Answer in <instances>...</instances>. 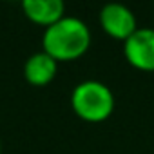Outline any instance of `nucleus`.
Returning a JSON list of instances; mask_svg holds the SVG:
<instances>
[{
    "label": "nucleus",
    "instance_id": "obj_1",
    "mask_svg": "<svg viewBox=\"0 0 154 154\" xmlns=\"http://www.w3.org/2000/svg\"><path fill=\"white\" fill-rule=\"evenodd\" d=\"M91 45V29L78 18L65 15L53 26L44 29L42 51L53 56L56 62H72L82 58Z\"/></svg>",
    "mask_w": 154,
    "mask_h": 154
},
{
    "label": "nucleus",
    "instance_id": "obj_2",
    "mask_svg": "<svg viewBox=\"0 0 154 154\" xmlns=\"http://www.w3.org/2000/svg\"><path fill=\"white\" fill-rule=\"evenodd\" d=\"M114 94L111 87L98 80H84L76 84L71 93V107L84 122L100 123L114 112Z\"/></svg>",
    "mask_w": 154,
    "mask_h": 154
},
{
    "label": "nucleus",
    "instance_id": "obj_3",
    "mask_svg": "<svg viewBox=\"0 0 154 154\" xmlns=\"http://www.w3.org/2000/svg\"><path fill=\"white\" fill-rule=\"evenodd\" d=\"M123 54L134 69L154 72V29L138 27L123 42Z\"/></svg>",
    "mask_w": 154,
    "mask_h": 154
},
{
    "label": "nucleus",
    "instance_id": "obj_4",
    "mask_svg": "<svg viewBox=\"0 0 154 154\" xmlns=\"http://www.w3.org/2000/svg\"><path fill=\"white\" fill-rule=\"evenodd\" d=\"M98 18H100V26H102L103 33L114 40L125 42L138 29L136 15L125 4H118V2L105 4L100 9Z\"/></svg>",
    "mask_w": 154,
    "mask_h": 154
},
{
    "label": "nucleus",
    "instance_id": "obj_5",
    "mask_svg": "<svg viewBox=\"0 0 154 154\" xmlns=\"http://www.w3.org/2000/svg\"><path fill=\"white\" fill-rule=\"evenodd\" d=\"M58 71V62L45 51L33 53L24 63V78L29 85L44 87L51 84Z\"/></svg>",
    "mask_w": 154,
    "mask_h": 154
},
{
    "label": "nucleus",
    "instance_id": "obj_6",
    "mask_svg": "<svg viewBox=\"0 0 154 154\" xmlns=\"http://www.w3.org/2000/svg\"><path fill=\"white\" fill-rule=\"evenodd\" d=\"M22 11L33 24L49 27L65 17V4L62 0H24Z\"/></svg>",
    "mask_w": 154,
    "mask_h": 154
},
{
    "label": "nucleus",
    "instance_id": "obj_7",
    "mask_svg": "<svg viewBox=\"0 0 154 154\" xmlns=\"http://www.w3.org/2000/svg\"><path fill=\"white\" fill-rule=\"evenodd\" d=\"M0 149H2V145H0Z\"/></svg>",
    "mask_w": 154,
    "mask_h": 154
}]
</instances>
